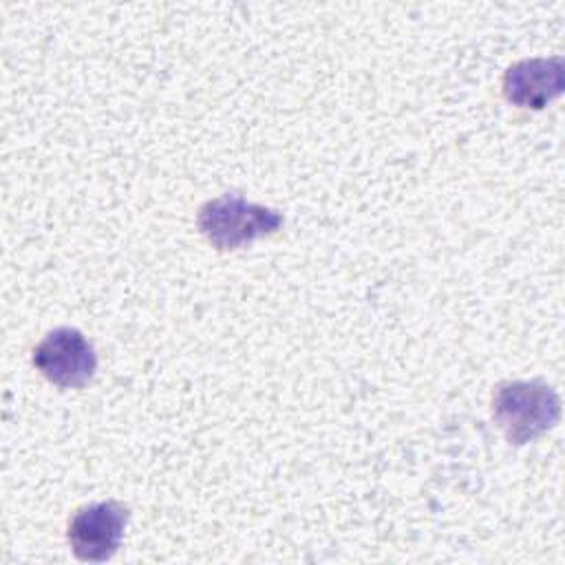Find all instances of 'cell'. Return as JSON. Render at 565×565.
I'll use <instances>...</instances> for the list:
<instances>
[{"instance_id":"cell-1","label":"cell","mask_w":565,"mask_h":565,"mask_svg":"<svg viewBox=\"0 0 565 565\" xmlns=\"http://www.w3.org/2000/svg\"><path fill=\"white\" fill-rule=\"evenodd\" d=\"M492 417L505 439L521 446L556 426L561 397L543 380L503 382L492 393Z\"/></svg>"},{"instance_id":"cell-2","label":"cell","mask_w":565,"mask_h":565,"mask_svg":"<svg viewBox=\"0 0 565 565\" xmlns=\"http://www.w3.org/2000/svg\"><path fill=\"white\" fill-rule=\"evenodd\" d=\"M282 223L285 218L278 210L252 203L238 192H225L205 201L196 214L201 234L221 252L241 249L256 238L269 236L278 232Z\"/></svg>"},{"instance_id":"cell-3","label":"cell","mask_w":565,"mask_h":565,"mask_svg":"<svg viewBox=\"0 0 565 565\" xmlns=\"http://www.w3.org/2000/svg\"><path fill=\"white\" fill-rule=\"evenodd\" d=\"M31 362L51 384L62 388H82L97 369L93 344L71 327L46 333L33 349Z\"/></svg>"},{"instance_id":"cell-4","label":"cell","mask_w":565,"mask_h":565,"mask_svg":"<svg viewBox=\"0 0 565 565\" xmlns=\"http://www.w3.org/2000/svg\"><path fill=\"white\" fill-rule=\"evenodd\" d=\"M128 519L130 510L121 501H99L79 508L66 527L75 558L86 563L108 561L124 539Z\"/></svg>"},{"instance_id":"cell-5","label":"cell","mask_w":565,"mask_h":565,"mask_svg":"<svg viewBox=\"0 0 565 565\" xmlns=\"http://www.w3.org/2000/svg\"><path fill=\"white\" fill-rule=\"evenodd\" d=\"M565 88L563 57H530L512 64L503 75V95L521 108H545Z\"/></svg>"}]
</instances>
